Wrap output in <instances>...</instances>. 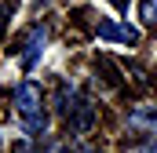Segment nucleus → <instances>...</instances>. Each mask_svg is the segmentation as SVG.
I'll return each instance as SVG.
<instances>
[{
  "instance_id": "423d86ee",
  "label": "nucleus",
  "mask_w": 157,
  "mask_h": 153,
  "mask_svg": "<svg viewBox=\"0 0 157 153\" xmlns=\"http://www.w3.org/2000/svg\"><path fill=\"white\" fill-rule=\"evenodd\" d=\"M48 153H99L95 146H84V142H51Z\"/></svg>"
},
{
  "instance_id": "20e7f679",
  "label": "nucleus",
  "mask_w": 157,
  "mask_h": 153,
  "mask_svg": "<svg viewBox=\"0 0 157 153\" xmlns=\"http://www.w3.org/2000/svg\"><path fill=\"white\" fill-rule=\"evenodd\" d=\"M77 102H80L77 88L66 84V80H59V88H55V113H59V117H70L73 110H77Z\"/></svg>"
},
{
  "instance_id": "f257e3e1",
  "label": "nucleus",
  "mask_w": 157,
  "mask_h": 153,
  "mask_svg": "<svg viewBox=\"0 0 157 153\" xmlns=\"http://www.w3.org/2000/svg\"><path fill=\"white\" fill-rule=\"evenodd\" d=\"M11 106H15V117H18V124H22V131H26L29 139H40V135L48 131V110H44V91H40V84H33V80L15 84Z\"/></svg>"
},
{
  "instance_id": "1a4fd4ad",
  "label": "nucleus",
  "mask_w": 157,
  "mask_h": 153,
  "mask_svg": "<svg viewBox=\"0 0 157 153\" xmlns=\"http://www.w3.org/2000/svg\"><path fill=\"white\" fill-rule=\"evenodd\" d=\"M7 15H11V4H0V33H4V26H7Z\"/></svg>"
},
{
  "instance_id": "7ed1b4c3",
  "label": "nucleus",
  "mask_w": 157,
  "mask_h": 153,
  "mask_svg": "<svg viewBox=\"0 0 157 153\" xmlns=\"http://www.w3.org/2000/svg\"><path fill=\"white\" fill-rule=\"evenodd\" d=\"M99 40H121V44H139V29L128 26V22H117V18H102L95 26Z\"/></svg>"
},
{
  "instance_id": "9d476101",
  "label": "nucleus",
  "mask_w": 157,
  "mask_h": 153,
  "mask_svg": "<svg viewBox=\"0 0 157 153\" xmlns=\"http://www.w3.org/2000/svg\"><path fill=\"white\" fill-rule=\"evenodd\" d=\"M143 153H157V139H154V142H146V150H143Z\"/></svg>"
},
{
  "instance_id": "0eeeda50",
  "label": "nucleus",
  "mask_w": 157,
  "mask_h": 153,
  "mask_svg": "<svg viewBox=\"0 0 157 153\" xmlns=\"http://www.w3.org/2000/svg\"><path fill=\"white\" fill-rule=\"evenodd\" d=\"M139 18L150 22V26H157V0H143L139 4Z\"/></svg>"
},
{
  "instance_id": "6e6552de",
  "label": "nucleus",
  "mask_w": 157,
  "mask_h": 153,
  "mask_svg": "<svg viewBox=\"0 0 157 153\" xmlns=\"http://www.w3.org/2000/svg\"><path fill=\"white\" fill-rule=\"evenodd\" d=\"M11 153H48V150H40V142H15Z\"/></svg>"
},
{
  "instance_id": "f03ea898",
  "label": "nucleus",
  "mask_w": 157,
  "mask_h": 153,
  "mask_svg": "<svg viewBox=\"0 0 157 153\" xmlns=\"http://www.w3.org/2000/svg\"><path fill=\"white\" fill-rule=\"evenodd\" d=\"M48 33H51V26L48 22H33L22 37H18V47H15V55H18V62H22V69L29 73L33 66L40 62V55H44V44H48Z\"/></svg>"
},
{
  "instance_id": "39448f33",
  "label": "nucleus",
  "mask_w": 157,
  "mask_h": 153,
  "mask_svg": "<svg viewBox=\"0 0 157 153\" xmlns=\"http://www.w3.org/2000/svg\"><path fill=\"white\" fill-rule=\"evenodd\" d=\"M128 124H132V128H150L157 135V106H135L132 117H128Z\"/></svg>"
}]
</instances>
